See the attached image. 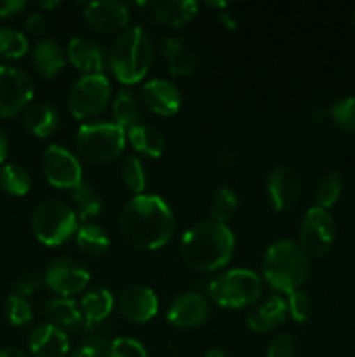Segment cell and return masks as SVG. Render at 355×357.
<instances>
[{
  "instance_id": "cell-1",
  "label": "cell",
  "mask_w": 355,
  "mask_h": 357,
  "mask_svg": "<svg viewBox=\"0 0 355 357\" xmlns=\"http://www.w3.org/2000/svg\"><path fill=\"white\" fill-rule=\"evenodd\" d=\"M118 229L129 246L139 251H153L173 239L176 218L169 204L159 195L141 194L124 206Z\"/></svg>"
},
{
  "instance_id": "cell-2",
  "label": "cell",
  "mask_w": 355,
  "mask_h": 357,
  "mask_svg": "<svg viewBox=\"0 0 355 357\" xmlns=\"http://www.w3.org/2000/svg\"><path fill=\"white\" fill-rule=\"evenodd\" d=\"M235 250V236L223 223L212 220L195 223L183 234L180 255L184 264L198 272H214L228 265Z\"/></svg>"
},
{
  "instance_id": "cell-3",
  "label": "cell",
  "mask_w": 355,
  "mask_h": 357,
  "mask_svg": "<svg viewBox=\"0 0 355 357\" xmlns=\"http://www.w3.org/2000/svg\"><path fill=\"white\" fill-rule=\"evenodd\" d=\"M263 278L281 293L298 291L310 274L308 255L292 241L282 239L271 244L263 257Z\"/></svg>"
},
{
  "instance_id": "cell-4",
  "label": "cell",
  "mask_w": 355,
  "mask_h": 357,
  "mask_svg": "<svg viewBox=\"0 0 355 357\" xmlns=\"http://www.w3.org/2000/svg\"><path fill=\"white\" fill-rule=\"evenodd\" d=\"M153 61V42L143 28L134 26L118 35L110 49L111 73L122 84H138L148 73Z\"/></svg>"
},
{
  "instance_id": "cell-5",
  "label": "cell",
  "mask_w": 355,
  "mask_h": 357,
  "mask_svg": "<svg viewBox=\"0 0 355 357\" xmlns=\"http://www.w3.org/2000/svg\"><path fill=\"white\" fill-rule=\"evenodd\" d=\"M127 135L115 122H87L77 131L75 145L87 162L108 164L124 152Z\"/></svg>"
},
{
  "instance_id": "cell-6",
  "label": "cell",
  "mask_w": 355,
  "mask_h": 357,
  "mask_svg": "<svg viewBox=\"0 0 355 357\" xmlns=\"http://www.w3.org/2000/svg\"><path fill=\"white\" fill-rule=\"evenodd\" d=\"M209 296L223 309H242L260 300L263 291L261 278L247 268H232L209 282Z\"/></svg>"
},
{
  "instance_id": "cell-7",
  "label": "cell",
  "mask_w": 355,
  "mask_h": 357,
  "mask_svg": "<svg viewBox=\"0 0 355 357\" xmlns=\"http://www.w3.org/2000/svg\"><path fill=\"white\" fill-rule=\"evenodd\" d=\"M31 230L44 246H61L75 237L79 218L65 202L45 201L31 215Z\"/></svg>"
},
{
  "instance_id": "cell-8",
  "label": "cell",
  "mask_w": 355,
  "mask_h": 357,
  "mask_svg": "<svg viewBox=\"0 0 355 357\" xmlns=\"http://www.w3.org/2000/svg\"><path fill=\"white\" fill-rule=\"evenodd\" d=\"M111 100L110 80L103 73L82 75L68 93V110L77 121L103 114Z\"/></svg>"
},
{
  "instance_id": "cell-9",
  "label": "cell",
  "mask_w": 355,
  "mask_h": 357,
  "mask_svg": "<svg viewBox=\"0 0 355 357\" xmlns=\"http://www.w3.org/2000/svg\"><path fill=\"white\" fill-rule=\"evenodd\" d=\"M33 93V80L24 70L0 66V119H10L26 110Z\"/></svg>"
},
{
  "instance_id": "cell-10",
  "label": "cell",
  "mask_w": 355,
  "mask_h": 357,
  "mask_svg": "<svg viewBox=\"0 0 355 357\" xmlns=\"http://www.w3.org/2000/svg\"><path fill=\"white\" fill-rule=\"evenodd\" d=\"M90 272L80 260L72 257L56 258L45 268L44 282L61 298H72L89 286Z\"/></svg>"
},
{
  "instance_id": "cell-11",
  "label": "cell",
  "mask_w": 355,
  "mask_h": 357,
  "mask_svg": "<svg viewBox=\"0 0 355 357\" xmlns=\"http://www.w3.org/2000/svg\"><path fill=\"white\" fill-rule=\"evenodd\" d=\"M334 218L327 209L310 208L299 225V248L308 257H324L334 243Z\"/></svg>"
},
{
  "instance_id": "cell-12",
  "label": "cell",
  "mask_w": 355,
  "mask_h": 357,
  "mask_svg": "<svg viewBox=\"0 0 355 357\" xmlns=\"http://www.w3.org/2000/svg\"><path fill=\"white\" fill-rule=\"evenodd\" d=\"M42 169L51 187L73 190L82 183V166L75 153L61 145H51L42 155Z\"/></svg>"
},
{
  "instance_id": "cell-13",
  "label": "cell",
  "mask_w": 355,
  "mask_h": 357,
  "mask_svg": "<svg viewBox=\"0 0 355 357\" xmlns=\"http://www.w3.org/2000/svg\"><path fill=\"white\" fill-rule=\"evenodd\" d=\"M115 307H117L118 314L129 323L145 324L152 321L159 312V298L153 289L134 284L122 289Z\"/></svg>"
},
{
  "instance_id": "cell-14",
  "label": "cell",
  "mask_w": 355,
  "mask_h": 357,
  "mask_svg": "<svg viewBox=\"0 0 355 357\" xmlns=\"http://www.w3.org/2000/svg\"><path fill=\"white\" fill-rule=\"evenodd\" d=\"M84 20L97 33H124L131 13L120 2H90L84 9Z\"/></svg>"
},
{
  "instance_id": "cell-15",
  "label": "cell",
  "mask_w": 355,
  "mask_h": 357,
  "mask_svg": "<svg viewBox=\"0 0 355 357\" xmlns=\"http://www.w3.org/2000/svg\"><path fill=\"white\" fill-rule=\"evenodd\" d=\"M209 317V300L204 295L195 291H188L173 300L167 309V321L174 328L188 330L197 328L207 321Z\"/></svg>"
},
{
  "instance_id": "cell-16",
  "label": "cell",
  "mask_w": 355,
  "mask_h": 357,
  "mask_svg": "<svg viewBox=\"0 0 355 357\" xmlns=\"http://www.w3.org/2000/svg\"><path fill=\"white\" fill-rule=\"evenodd\" d=\"M301 183L292 167L278 166L268 174L267 195L275 211H285L298 202Z\"/></svg>"
},
{
  "instance_id": "cell-17",
  "label": "cell",
  "mask_w": 355,
  "mask_h": 357,
  "mask_svg": "<svg viewBox=\"0 0 355 357\" xmlns=\"http://www.w3.org/2000/svg\"><path fill=\"white\" fill-rule=\"evenodd\" d=\"M139 98L150 112L160 117H173L181 108L180 89L166 79H152L143 84Z\"/></svg>"
},
{
  "instance_id": "cell-18",
  "label": "cell",
  "mask_w": 355,
  "mask_h": 357,
  "mask_svg": "<svg viewBox=\"0 0 355 357\" xmlns=\"http://www.w3.org/2000/svg\"><path fill=\"white\" fill-rule=\"evenodd\" d=\"M28 347L35 357H65L70 351V340L61 328L45 323L31 331Z\"/></svg>"
},
{
  "instance_id": "cell-19",
  "label": "cell",
  "mask_w": 355,
  "mask_h": 357,
  "mask_svg": "<svg viewBox=\"0 0 355 357\" xmlns=\"http://www.w3.org/2000/svg\"><path fill=\"white\" fill-rule=\"evenodd\" d=\"M66 58L77 70L84 72V75L103 73L104 66H106V54L103 49L82 37H73L68 42Z\"/></svg>"
},
{
  "instance_id": "cell-20",
  "label": "cell",
  "mask_w": 355,
  "mask_h": 357,
  "mask_svg": "<svg viewBox=\"0 0 355 357\" xmlns=\"http://www.w3.org/2000/svg\"><path fill=\"white\" fill-rule=\"evenodd\" d=\"M287 314V302L282 296L274 295L251 310L247 316V326L256 333H268L281 326Z\"/></svg>"
},
{
  "instance_id": "cell-21",
  "label": "cell",
  "mask_w": 355,
  "mask_h": 357,
  "mask_svg": "<svg viewBox=\"0 0 355 357\" xmlns=\"http://www.w3.org/2000/svg\"><path fill=\"white\" fill-rule=\"evenodd\" d=\"M198 14V3L194 0H159L150 3V16L166 26H183Z\"/></svg>"
},
{
  "instance_id": "cell-22",
  "label": "cell",
  "mask_w": 355,
  "mask_h": 357,
  "mask_svg": "<svg viewBox=\"0 0 355 357\" xmlns=\"http://www.w3.org/2000/svg\"><path fill=\"white\" fill-rule=\"evenodd\" d=\"M31 59H33L35 70L44 79H54L56 75H59L66 63L65 51L54 38H40L35 44Z\"/></svg>"
},
{
  "instance_id": "cell-23",
  "label": "cell",
  "mask_w": 355,
  "mask_h": 357,
  "mask_svg": "<svg viewBox=\"0 0 355 357\" xmlns=\"http://www.w3.org/2000/svg\"><path fill=\"white\" fill-rule=\"evenodd\" d=\"M160 52L167 59L169 72L174 77L191 75L195 72V68H197V54L183 40H180V38H164L162 45H160Z\"/></svg>"
},
{
  "instance_id": "cell-24",
  "label": "cell",
  "mask_w": 355,
  "mask_h": 357,
  "mask_svg": "<svg viewBox=\"0 0 355 357\" xmlns=\"http://www.w3.org/2000/svg\"><path fill=\"white\" fill-rule=\"evenodd\" d=\"M23 124L37 138H49L59 128V114L45 101L30 103L23 114Z\"/></svg>"
},
{
  "instance_id": "cell-25",
  "label": "cell",
  "mask_w": 355,
  "mask_h": 357,
  "mask_svg": "<svg viewBox=\"0 0 355 357\" xmlns=\"http://www.w3.org/2000/svg\"><path fill=\"white\" fill-rule=\"evenodd\" d=\"M125 135H127V142L131 143L132 149L150 159H159L166 150V139H164L162 132L145 122L136 124Z\"/></svg>"
},
{
  "instance_id": "cell-26",
  "label": "cell",
  "mask_w": 355,
  "mask_h": 357,
  "mask_svg": "<svg viewBox=\"0 0 355 357\" xmlns=\"http://www.w3.org/2000/svg\"><path fill=\"white\" fill-rule=\"evenodd\" d=\"M115 307V298L108 289L94 288L80 300V312L86 323H103Z\"/></svg>"
},
{
  "instance_id": "cell-27",
  "label": "cell",
  "mask_w": 355,
  "mask_h": 357,
  "mask_svg": "<svg viewBox=\"0 0 355 357\" xmlns=\"http://www.w3.org/2000/svg\"><path fill=\"white\" fill-rule=\"evenodd\" d=\"M45 316L51 319V324L61 328V330H75L82 326L84 316L80 312V307L72 298H54L45 303Z\"/></svg>"
},
{
  "instance_id": "cell-28",
  "label": "cell",
  "mask_w": 355,
  "mask_h": 357,
  "mask_svg": "<svg viewBox=\"0 0 355 357\" xmlns=\"http://www.w3.org/2000/svg\"><path fill=\"white\" fill-rule=\"evenodd\" d=\"M113 121L118 128L124 129L125 132L136 124L141 122V108H139V100L131 89H120L113 100Z\"/></svg>"
},
{
  "instance_id": "cell-29",
  "label": "cell",
  "mask_w": 355,
  "mask_h": 357,
  "mask_svg": "<svg viewBox=\"0 0 355 357\" xmlns=\"http://www.w3.org/2000/svg\"><path fill=\"white\" fill-rule=\"evenodd\" d=\"M77 246L89 257H101L110 248V237L104 232L103 227L96 223H84L79 227L75 234Z\"/></svg>"
},
{
  "instance_id": "cell-30",
  "label": "cell",
  "mask_w": 355,
  "mask_h": 357,
  "mask_svg": "<svg viewBox=\"0 0 355 357\" xmlns=\"http://www.w3.org/2000/svg\"><path fill=\"white\" fill-rule=\"evenodd\" d=\"M72 197L73 202H75L77 216H79L84 223L100 216L101 209H103V201H101L100 192H97L93 185L82 181L79 187L73 188Z\"/></svg>"
},
{
  "instance_id": "cell-31",
  "label": "cell",
  "mask_w": 355,
  "mask_h": 357,
  "mask_svg": "<svg viewBox=\"0 0 355 357\" xmlns=\"http://www.w3.org/2000/svg\"><path fill=\"white\" fill-rule=\"evenodd\" d=\"M0 188L14 197L26 195L31 188L30 173L19 164H6L0 167Z\"/></svg>"
},
{
  "instance_id": "cell-32",
  "label": "cell",
  "mask_w": 355,
  "mask_h": 357,
  "mask_svg": "<svg viewBox=\"0 0 355 357\" xmlns=\"http://www.w3.org/2000/svg\"><path fill=\"white\" fill-rule=\"evenodd\" d=\"M237 211V195L228 187H221L212 194L209 202V213H211L212 222L223 223L225 225Z\"/></svg>"
},
{
  "instance_id": "cell-33",
  "label": "cell",
  "mask_w": 355,
  "mask_h": 357,
  "mask_svg": "<svg viewBox=\"0 0 355 357\" xmlns=\"http://www.w3.org/2000/svg\"><path fill=\"white\" fill-rule=\"evenodd\" d=\"M341 190H343V181L336 171H327L322 178L319 180L315 188V201L317 208L329 209L331 206L336 204L340 199Z\"/></svg>"
},
{
  "instance_id": "cell-34",
  "label": "cell",
  "mask_w": 355,
  "mask_h": 357,
  "mask_svg": "<svg viewBox=\"0 0 355 357\" xmlns=\"http://www.w3.org/2000/svg\"><path fill=\"white\" fill-rule=\"evenodd\" d=\"M120 176L124 185L127 187L129 192H132L136 195H141L145 192L146 187V171L143 167L141 160L136 155L125 157L124 162L120 167Z\"/></svg>"
},
{
  "instance_id": "cell-35",
  "label": "cell",
  "mask_w": 355,
  "mask_h": 357,
  "mask_svg": "<svg viewBox=\"0 0 355 357\" xmlns=\"http://www.w3.org/2000/svg\"><path fill=\"white\" fill-rule=\"evenodd\" d=\"M28 52V38L21 31L0 26V58L19 59Z\"/></svg>"
},
{
  "instance_id": "cell-36",
  "label": "cell",
  "mask_w": 355,
  "mask_h": 357,
  "mask_svg": "<svg viewBox=\"0 0 355 357\" xmlns=\"http://www.w3.org/2000/svg\"><path fill=\"white\" fill-rule=\"evenodd\" d=\"M329 115L338 129L355 132V96H347L334 103L329 110Z\"/></svg>"
},
{
  "instance_id": "cell-37",
  "label": "cell",
  "mask_w": 355,
  "mask_h": 357,
  "mask_svg": "<svg viewBox=\"0 0 355 357\" xmlns=\"http://www.w3.org/2000/svg\"><path fill=\"white\" fill-rule=\"evenodd\" d=\"M3 310H6L7 321H9L13 326H24V324L30 323L31 317H33V309H31L30 302H28L26 298H23V296L16 295V293L6 300Z\"/></svg>"
},
{
  "instance_id": "cell-38",
  "label": "cell",
  "mask_w": 355,
  "mask_h": 357,
  "mask_svg": "<svg viewBox=\"0 0 355 357\" xmlns=\"http://www.w3.org/2000/svg\"><path fill=\"white\" fill-rule=\"evenodd\" d=\"M106 357H148L146 349L138 340L129 337H118L111 340L106 349Z\"/></svg>"
},
{
  "instance_id": "cell-39",
  "label": "cell",
  "mask_w": 355,
  "mask_h": 357,
  "mask_svg": "<svg viewBox=\"0 0 355 357\" xmlns=\"http://www.w3.org/2000/svg\"><path fill=\"white\" fill-rule=\"evenodd\" d=\"M287 312L291 314L296 323H306L312 316V302H310L308 295L303 293L301 289L289 293Z\"/></svg>"
},
{
  "instance_id": "cell-40",
  "label": "cell",
  "mask_w": 355,
  "mask_h": 357,
  "mask_svg": "<svg viewBox=\"0 0 355 357\" xmlns=\"http://www.w3.org/2000/svg\"><path fill=\"white\" fill-rule=\"evenodd\" d=\"M296 352V340L291 335H278L268 347L267 357H292Z\"/></svg>"
},
{
  "instance_id": "cell-41",
  "label": "cell",
  "mask_w": 355,
  "mask_h": 357,
  "mask_svg": "<svg viewBox=\"0 0 355 357\" xmlns=\"http://www.w3.org/2000/svg\"><path fill=\"white\" fill-rule=\"evenodd\" d=\"M40 286H42V281L38 275L26 274V275H21V278L17 279L16 284H14V291H16V295L23 296V298H28V296L35 295V293L40 289Z\"/></svg>"
},
{
  "instance_id": "cell-42",
  "label": "cell",
  "mask_w": 355,
  "mask_h": 357,
  "mask_svg": "<svg viewBox=\"0 0 355 357\" xmlns=\"http://www.w3.org/2000/svg\"><path fill=\"white\" fill-rule=\"evenodd\" d=\"M24 30L28 31L33 37H42L47 30V23H45V17L40 13H31L30 16L24 20Z\"/></svg>"
},
{
  "instance_id": "cell-43",
  "label": "cell",
  "mask_w": 355,
  "mask_h": 357,
  "mask_svg": "<svg viewBox=\"0 0 355 357\" xmlns=\"http://www.w3.org/2000/svg\"><path fill=\"white\" fill-rule=\"evenodd\" d=\"M26 7L24 0H0V17H9Z\"/></svg>"
},
{
  "instance_id": "cell-44",
  "label": "cell",
  "mask_w": 355,
  "mask_h": 357,
  "mask_svg": "<svg viewBox=\"0 0 355 357\" xmlns=\"http://www.w3.org/2000/svg\"><path fill=\"white\" fill-rule=\"evenodd\" d=\"M70 357H106V349H101L97 345L84 344Z\"/></svg>"
},
{
  "instance_id": "cell-45",
  "label": "cell",
  "mask_w": 355,
  "mask_h": 357,
  "mask_svg": "<svg viewBox=\"0 0 355 357\" xmlns=\"http://www.w3.org/2000/svg\"><path fill=\"white\" fill-rule=\"evenodd\" d=\"M237 160V152L232 146H226V149H221L218 153V162L221 166H232Z\"/></svg>"
},
{
  "instance_id": "cell-46",
  "label": "cell",
  "mask_w": 355,
  "mask_h": 357,
  "mask_svg": "<svg viewBox=\"0 0 355 357\" xmlns=\"http://www.w3.org/2000/svg\"><path fill=\"white\" fill-rule=\"evenodd\" d=\"M7 153H9V142L3 129L0 128V164H3V160L7 159Z\"/></svg>"
},
{
  "instance_id": "cell-47",
  "label": "cell",
  "mask_w": 355,
  "mask_h": 357,
  "mask_svg": "<svg viewBox=\"0 0 355 357\" xmlns=\"http://www.w3.org/2000/svg\"><path fill=\"white\" fill-rule=\"evenodd\" d=\"M326 117H329V108H326V107H313L312 108V119L315 122H322Z\"/></svg>"
},
{
  "instance_id": "cell-48",
  "label": "cell",
  "mask_w": 355,
  "mask_h": 357,
  "mask_svg": "<svg viewBox=\"0 0 355 357\" xmlns=\"http://www.w3.org/2000/svg\"><path fill=\"white\" fill-rule=\"evenodd\" d=\"M0 357H30L26 352H23L21 349L16 347H6L0 351Z\"/></svg>"
},
{
  "instance_id": "cell-49",
  "label": "cell",
  "mask_w": 355,
  "mask_h": 357,
  "mask_svg": "<svg viewBox=\"0 0 355 357\" xmlns=\"http://www.w3.org/2000/svg\"><path fill=\"white\" fill-rule=\"evenodd\" d=\"M219 21H221V23L225 24L228 30H235V28H237V21H235V17L232 16V14L219 13Z\"/></svg>"
},
{
  "instance_id": "cell-50",
  "label": "cell",
  "mask_w": 355,
  "mask_h": 357,
  "mask_svg": "<svg viewBox=\"0 0 355 357\" xmlns=\"http://www.w3.org/2000/svg\"><path fill=\"white\" fill-rule=\"evenodd\" d=\"M204 357H226V354L223 351H219V349H211Z\"/></svg>"
},
{
  "instance_id": "cell-51",
  "label": "cell",
  "mask_w": 355,
  "mask_h": 357,
  "mask_svg": "<svg viewBox=\"0 0 355 357\" xmlns=\"http://www.w3.org/2000/svg\"><path fill=\"white\" fill-rule=\"evenodd\" d=\"M38 6L42 7V9H54V7L59 6V2L56 0V2H40Z\"/></svg>"
},
{
  "instance_id": "cell-52",
  "label": "cell",
  "mask_w": 355,
  "mask_h": 357,
  "mask_svg": "<svg viewBox=\"0 0 355 357\" xmlns=\"http://www.w3.org/2000/svg\"><path fill=\"white\" fill-rule=\"evenodd\" d=\"M209 7H218V9H225V7H228V3L226 2H207Z\"/></svg>"
},
{
  "instance_id": "cell-53",
  "label": "cell",
  "mask_w": 355,
  "mask_h": 357,
  "mask_svg": "<svg viewBox=\"0 0 355 357\" xmlns=\"http://www.w3.org/2000/svg\"><path fill=\"white\" fill-rule=\"evenodd\" d=\"M352 24L355 26V9H354V13H352Z\"/></svg>"
}]
</instances>
